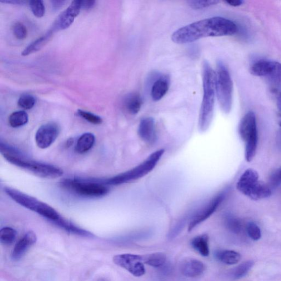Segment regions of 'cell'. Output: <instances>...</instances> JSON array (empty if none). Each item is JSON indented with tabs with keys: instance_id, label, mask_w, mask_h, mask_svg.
Masks as SVG:
<instances>
[{
	"instance_id": "44dd1931",
	"label": "cell",
	"mask_w": 281,
	"mask_h": 281,
	"mask_svg": "<svg viewBox=\"0 0 281 281\" xmlns=\"http://www.w3.org/2000/svg\"><path fill=\"white\" fill-rule=\"evenodd\" d=\"M53 33L50 30L49 32L43 35V37L38 39L35 42L30 44L22 52V56H26L30 54L38 51L39 50L43 48L49 41Z\"/></svg>"
},
{
	"instance_id": "ba28073f",
	"label": "cell",
	"mask_w": 281,
	"mask_h": 281,
	"mask_svg": "<svg viewBox=\"0 0 281 281\" xmlns=\"http://www.w3.org/2000/svg\"><path fill=\"white\" fill-rule=\"evenodd\" d=\"M250 72L255 76L267 78L274 87L281 86V63L278 62L260 60L252 65Z\"/></svg>"
},
{
	"instance_id": "1f68e13d",
	"label": "cell",
	"mask_w": 281,
	"mask_h": 281,
	"mask_svg": "<svg viewBox=\"0 0 281 281\" xmlns=\"http://www.w3.org/2000/svg\"><path fill=\"white\" fill-rule=\"evenodd\" d=\"M247 231L249 237L254 240H258L262 237V232L260 228L253 222L248 223Z\"/></svg>"
},
{
	"instance_id": "836d02e7",
	"label": "cell",
	"mask_w": 281,
	"mask_h": 281,
	"mask_svg": "<svg viewBox=\"0 0 281 281\" xmlns=\"http://www.w3.org/2000/svg\"><path fill=\"white\" fill-rule=\"evenodd\" d=\"M270 184L274 187H278L281 184V167L276 170L271 176Z\"/></svg>"
},
{
	"instance_id": "74e56055",
	"label": "cell",
	"mask_w": 281,
	"mask_h": 281,
	"mask_svg": "<svg viewBox=\"0 0 281 281\" xmlns=\"http://www.w3.org/2000/svg\"><path fill=\"white\" fill-rule=\"evenodd\" d=\"M279 130L277 135V144L278 147L281 150V119L279 122Z\"/></svg>"
},
{
	"instance_id": "d590c367",
	"label": "cell",
	"mask_w": 281,
	"mask_h": 281,
	"mask_svg": "<svg viewBox=\"0 0 281 281\" xmlns=\"http://www.w3.org/2000/svg\"><path fill=\"white\" fill-rule=\"evenodd\" d=\"M225 2L230 5V6L237 7L242 4L243 1H240V0H229V1H226Z\"/></svg>"
},
{
	"instance_id": "484cf974",
	"label": "cell",
	"mask_w": 281,
	"mask_h": 281,
	"mask_svg": "<svg viewBox=\"0 0 281 281\" xmlns=\"http://www.w3.org/2000/svg\"><path fill=\"white\" fill-rule=\"evenodd\" d=\"M17 236V232L9 227L2 228L0 231V241L5 245L12 244Z\"/></svg>"
},
{
	"instance_id": "7a4b0ae2",
	"label": "cell",
	"mask_w": 281,
	"mask_h": 281,
	"mask_svg": "<svg viewBox=\"0 0 281 281\" xmlns=\"http://www.w3.org/2000/svg\"><path fill=\"white\" fill-rule=\"evenodd\" d=\"M203 97L200 108L198 128L205 132L212 123L216 94V73L209 63L205 61L203 66Z\"/></svg>"
},
{
	"instance_id": "ab89813d",
	"label": "cell",
	"mask_w": 281,
	"mask_h": 281,
	"mask_svg": "<svg viewBox=\"0 0 281 281\" xmlns=\"http://www.w3.org/2000/svg\"><path fill=\"white\" fill-rule=\"evenodd\" d=\"M278 107L281 114V93H280L278 99Z\"/></svg>"
},
{
	"instance_id": "8992f818",
	"label": "cell",
	"mask_w": 281,
	"mask_h": 281,
	"mask_svg": "<svg viewBox=\"0 0 281 281\" xmlns=\"http://www.w3.org/2000/svg\"><path fill=\"white\" fill-rule=\"evenodd\" d=\"M3 157L8 162L16 166L27 170L37 177L46 179H56L62 177L63 170L53 165L43 164L17 157L11 152H2Z\"/></svg>"
},
{
	"instance_id": "ac0fdd59",
	"label": "cell",
	"mask_w": 281,
	"mask_h": 281,
	"mask_svg": "<svg viewBox=\"0 0 281 281\" xmlns=\"http://www.w3.org/2000/svg\"><path fill=\"white\" fill-rule=\"evenodd\" d=\"M143 103L142 98L138 93H131L127 95L124 100V105L128 112L132 114H138Z\"/></svg>"
},
{
	"instance_id": "603a6c76",
	"label": "cell",
	"mask_w": 281,
	"mask_h": 281,
	"mask_svg": "<svg viewBox=\"0 0 281 281\" xmlns=\"http://www.w3.org/2000/svg\"><path fill=\"white\" fill-rule=\"evenodd\" d=\"M143 262L150 267L159 268L166 263V255L163 253H154L143 257Z\"/></svg>"
},
{
	"instance_id": "e0dca14e",
	"label": "cell",
	"mask_w": 281,
	"mask_h": 281,
	"mask_svg": "<svg viewBox=\"0 0 281 281\" xmlns=\"http://www.w3.org/2000/svg\"><path fill=\"white\" fill-rule=\"evenodd\" d=\"M169 83L168 79L162 77L155 81L151 89V97L155 101H159L168 92Z\"/></svg>"
},
{
	"instance_id": "6da1fadb",
	"label": "cell",
	"mask_w": 281,
	"mask_h": 281,
	"mask_svg": "<svg viewBox=\"0 0 281 281\" xmlns=\"http://www.w3.org/2000/svg\"><path fill=\"white\" fill-rule=\"evenodd\" d=\"M237 32V27L231 20L215 17L201 20L177 30L172 35L177 44L192 43L207 37L229 36Z\"/></svg>"
},
{
	"instance_id": "3957f363",
	"label": "cell",
	"mask_w": 281,
	"mask_h": 281,
	"mask_svg": "<svg viewBox=\"0 0 281 281\" xmlns=\"http://www.w3.org/2000/svg\"><path fill=\"white\" fill-rule=\"evenodd\" d=\"M236 187L240 193L255 200L267 198L272 195V190L267 185L260 182L258 173L253 169L245 170Z\"/></svg>"
},
{
	"instance_id": "9a60e30c",
	"label": "cell",
	"mask_w": 281,
	"mask_h": 281,
	"mask_svg": "<svg viewBox=\"0 0 281 281\" xmlns=\"http://www.w3.org/2000/svg\"><path fill=\"white\" fill-rule=\"evenodd\" d=\"M37 237L33 232H29L20 239L13 250L12 257L14 260L21 259L27 250L36 243Z\"/></svg>"
},
{
	"instance_id": "52a82bcc",
	"label": "cell",
	"mask_w": 281,
	"mask_h": 281,
	"mask_svg": "<svg viewBox=\"0 0 281 281\" xmlns=\"http://www.w3.org/2000/svg\"><path fill=\"white\" fill-rule=\"evenodd\" d=\"M215 87L221 109L225 113H230L233 105V83L228 70L222 63L218 65Z\"/></svg>"
},
{
	"instance_id": "f1b7e54d",
	"label": "cell",
	"mask_w": 281,
	"mask_h": 281,
	"mask_svg": "<svg viewBox=\"0 0 281 281\" xmlns=\"http://www.w3.org/2000/svg\"><path fill=\"white\" fill-rule=\"evenodd\" d=\"M30 7L34 16L41 18L44 16L45 7L44 2L42 0H33L29 2Z\"/></svg>"
},
{
	"instance_id": "7402d4cb",
	"label": "cell",
	"mask_w": 281,
	"mask_h": 281,
	"mask_svg": "<svg viewBox=\"0 0 281 281\" xmlns=\"http://www.w3.org/2000/svg\"><path fill=\"white\" fill-rule=\"evenodd\" d=\"M191 245L203 257H208L210 254L209 237L207 234H202L195 237L191 240Z\"/></svg>"
},
{
	"instance_id": "30bf717a",
	"label": "cell",
	"mask_w": 281,
	"mask_h": 281,
	"mask_svg": "<svg viewBox=\"0 0 281 281\" xmlns=\"http://www.w3.org/2000/svg\"><path fill=\"white\" fill-rule=\"evenodd\" d=\"M113 262L128 271L135 277H142L145 273L143 256L133 254H122L115 255Z\"/></svg>"
},
{
	"instance_id": "83f0119b",
	"label": "cell",
	"mask_w": 281,
	"mask_h": 281,
	"mask_svg": "<svg viewBox=\"0 0 281 281\" xmlns=\"http://www.w3.org/2000/svg\"><path fill=\"white\" fill-rule=\"evenodd\" d=\"M36 103V98L31 94H23L18 101L19 106L24 109H31Z\"/></svg>"
},
{
	"instance_id": "2e32d148",
	"label": "cell",
	"mask_w": 281,
	"mask_h": 281,
	"mask_svg": "<svg viewBox=\"0 0 281 281\" xmlns=\"http://www.w3.org/2000/svg\"><path fill=\"white\" fill-rule=\"evenodd\" d=\"M180 270L184 277L194 278L204 273L205 266L201 261L196 259H187L181 264Z\"/></svg>"
},
{
	"instance_id": "5b68a950",
	"label": "cell",
	"mask_w": 281,
	"mask_h": 281,
	"mask_svg": "<svg viewBox=\"0 0 281 281\" xmlns=\"http://www.w3.org/2000/svg\"><path fill=\"white\" fill-rule=\"evenodd\" d=\"M165 152L164 149H159L150 154L149 156L137 167L126 172L104 181L105 184L119 185L133 182L145 177L152 172L161 159Z\"/></svg>"
},
{
	"instance_id": "277c9868",
	"label": "cell",
	"mask_w": 281,
	"mask_h": 281,
	"mask_svg": "<svg viewBox=\"0 0 281 281\" xmlns=\"http://www.w3.org/2000/svg\"><path fill=\"white\" fill-rule=\"evenodd\" d=\"M239 134L245 144V158L250 162L255 156L258 143V133L255 115L250 111L245 114L239 125Z\"/></svg>"
},
{
	"instance_id": "d4e9b609",
	"label": "cell",
	"mask_w": 281,
	"mask_h": 281,
	"mask_svg": "<svg viewBox=\"0 0 281 281\" xmlns=\"http://www.w3.org/2000/svg\"><path fill=\"white\" fill-rule=\"evenodd\" d=\"M253 261H247L240 264L236 268H235L233 272V277L234 279L238 280L245 277L250 270L252 269L254 266Z\"/></svg>"
},
{
	"instance_id": "d6a6232c",
	"label": "cell",
	"mask_w": 281,
	"mask_h": 281,
	"mask_svg": "<svg viewBox=\"0 0 281 281\" xmlns=\"http://www.w3.org/2000/svg\"><path fill=\"white\" fill-rule=\"evenodd\" d=\"M13 32L14 36L19 40H23L27 36V29L21 23L17 22L13 25Z\"/></svg>"
},
{
	"instance_id": "9c48e42d",
	"label": "cell",
	"mask_w": 281,
	"mask_h": 281,
	"mask_svg": "<svg viewBox=\"0 0 281 281\" xmlns=\"http://www.w3.org/2000/svg\"><path fill=\"white\" fill-rule=\"evenodd\" d=\"M63 185L72 192L85 197H101L107 194L109 190L104 185L96 182L66 181Z\"/></svg>"
},
{
	"instance_id": "5bb4252c",
	"label": "cell",
	"mask_w": 281,
	"mask_h": 281,
	"mask_svg": "<svg viewBox=\"0 0 281 281\" xmlns=\"http://www.w3.org/2000/svg\"><path fill=\"white\" fill-rule=\"evenodd\" d=\"M138 134L140 139L145 143L152 144L157 139L155 121L151 117L143 118L139 125Z\"/></svg>"
},
{
	"instance_id": "cb8c5ba5",
	"label": "cell",
	"mask_w": 281,
	"mask_h": 281,
	"mask_svg": "<svg viewBox=\"0 0 281 281\" xmlns=\"http://www.w3.org/2000/svg\"><path fill=\"white\" fill-rule=\"evenodd\" d=\"M29 120L28 114L24 111L13 113L9 118V123L13 128H18L26 125Z\"/></svg>"
},
{
	"instance_id": "8fae6325",
	"label": "cell",
	"mask_w": 281,
	"mask_h": 281,
	"mask_svg": "<svg viewBox=\"0 0 281 281\" xmlns=\"http://www.w3.org/2000/svg\"><path fill=\"white\" fill-rule=\"evenodd\" d=\"M60 132L58 125L48 123L40 127L35 135V141L40 148L46 149L51 146L57 139Z\"/></svg>"
},
{
	"instance_id": "f35d334b",
	"label": "cell",
	"mask_w": 281,
	"mask_h": 281,
	"mask_svg": "<svg viewBox=\"0 0 281 281\" xmlns=\"http://www.w3.org/2000/svg\"><path fill=\"white\" fill-rule=\"evenodd\" d=\"M2 2L4 3H13V4H21L25 2V1H2Z\"/></svg>"
},
{
	"instance_id": "4316f807",
	"label": "cell",
	"mask_w": 281,
	"mask_h": 281,
	"mask_svg": "<svg viewBox=\"0 0 281 281\" xmlns=\"http://www.w3.org/2000/svg\"><path fill=\"white\" fill-rule=\"evenodd\" d=\"M220 2L217 0H193L188 1L189 6L194 9H201L217 4Z\"/></svg>"
},
{
	"instance_id": "4fadbf2b",
	"label": "cell",
	"mask_w": 281,
	"mask_h": 281,
	"mask_svg": "<svg viewBox=\"0 0 281 281\" xmlns=\"http://www.w3.org/2000/svg\"><path fill=\"white\" fill-rule=\"evenodd\" d=\"M225 193H221L210 200V202L195 214L190 220L188 225V232H191L195 227L209 218L214 213L220 206L225 198Z\"/></svg>"
},
{
	"instance_id": "4dcf8cb0",
	"label": "cell",
	"mask_w": 281,
	"mask_h": 281,
	"mask_svg": "<svg viewBox=\"0 0 281 281\" xmlns=\"http://www.w3.org/2000/svg\"><path fill=\"white\" fill-rule=\"evenodd\" d=\"M78 114L79 116L81 117L85 120H86L89 123L93 124L99 125L102 124L103 122L102 119L98 116V115L84 111V110L81 109H79L78 110Z\"/></svg>"
},
{
	"instance_id": "8d00e7d4",
	"label": "cell",
	"mask_w": 281,
	"mask_h": 281,
	"mask_svg": "<svg viewBox=\"0 0 281 281\" xmlns=\"http://www.w3.org/2000/svg\"><path fill=\"white\" fill-rule=\"evenodd\" d=\"M65 1H52V6L53 9H58L63 6L65 3H66Z\"/></svg>"
},
{
	"instance_id": "f546056e",
	"label": "cell",
	"mask_w": 281,
	"mask_h": 281,
	"mask_svg": "<svg viewBox=\"0 0 281 281\" xmlns=\"http://www.w3.org/2000/svg\"><path fill=\"white\" fill-rule=\"evenodd\" d=\"M226 225L231 232L234 234H238L241 230L242 226L240 221L233 216L229 215L227 217Z\"/></svg>"
},
{
	"instance_id": "7c38bea8",
	"label": "cell",
	"mask_w": 281,
	"mask_h": 281,
	"mask_svg": "<svg viewBox=\"0 0 281 281\" xmlns=\"http://www.w3.org/2000/svg\"><path fill=\"white\" fill-rule=\"evenodd\" d=\"M82 9V1H74L54 21L51 31L53 33L69 28Z\"/></svg>"
},
{
	"instance_id": "d6986e66",
	"label": "cell",
	"mask_w": 281,
	"mask_h": 281,
	"mask_svg": "<svg viewBox=\"0 0 281 281\" xmlns=\"http://www.w3.org/2000/svg\"><path fill=\"white\" fill-rule=\"evenodd\" d=\"M94 143L95 137L93 134H83L77 140L75 150L79 154L87 153L93 147Z\"/></svg>"
},
{
	"instance_id": "e575fe53",
	"label": "cell",
	"mask_w": 281,
	"mask_h": 281,
	"mask_svg": "<svg viewBox=\"0 0 281 281\" xmlns=\"http://www.w3.org/2000/svg\"><path fill=\"white\" fill-rule=\"evenodd\" d=\"M96 1H82V9L88 10L92 8Z\"/></svg>"
},
{
	"instance_id": "ffe728a7",
	"label": "cell",
	"mask_w": 281,
	"mask_h": 281,
	"mask_svg": "<svg viewBox=\"0 0 281 281\" xmlns=\"http://www.w3.org/2000/svg\"><path fill=\"white\" fill-rule=\"evenodd\" d=\"M216 258L220 262L227 265H233L239 262L241 255L234 250H220L215 254Z\"/></svg>"
},
{
	"instance_id": "60d3db41",
	"label": "cell",
	"mask_w": 281,
	"mask_h": 281,
	"mask_svg": "<svg viewBox=\"0 0 281 281\" xmlns=\"http://www.w3.org/2000/svg\"><path fill=\"white\" fill-rule=\"evenodd\" d=\"M97 281H105V280H102V279H100V280H98Z\"/></svg>"
}]
</instances>
